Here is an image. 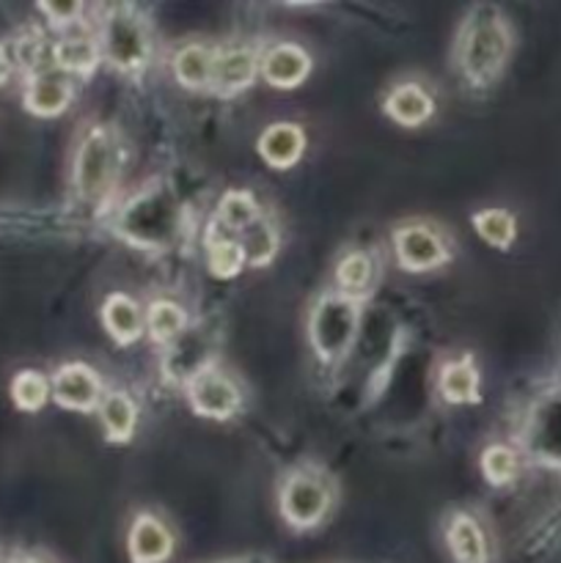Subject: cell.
<instances>
[{
    "label": "cell",
    "instance_id": "1",
    "mask_svg": "<svg viewBox=\"0 0 561 563\" xmlns=\"http://www.w3.org/2000/svg\"><path fill=\"white\" fill-rule=\"evenodd\" d=\"M512 49V33L493 5L471 11L457 36V64L473 86H487L504 71Z\"/></svg>",
    "mask_w": 561,
    "mask_h": 563
},
{
    "label": "cell",
    "instance_id": "2",
    "mask_svg": "<svg viewBox=\"0 0 561 563\" xmlns=\"http://www.w3.org/2000/svg\"><path fill=\"white\" fill-rule=\"evenodd\" d=\"M179 229V209L163 185L132 198L119 214V234L138 247H165Z\"/></svg>",
    "mask_w": 561,
    "mask_h": 563
},
{
    "label": "cell",
    "instance_id": "3",
    "mask_svg": "<svg viewBox=\"0 0 561 563\" xmlns=\"http://www.w3.org/2000/svg\"><path fill=\"white\" fill-rule=\"evenodd\" d=\"M121 168L119 137L108 126H94L80 141L75 157V187L86 201H102L113 190Z\"/></svg>",
    "mask_w": 561,
    "mask_h": 563
},
{
    "label": "cell",
    "instance_id": "4",
    "mask_svg": "<svg viewBox=\"0 0 561 563\" xmlns=\"http://www.w3.org/2000/svg\"><path fill=\"white\" fill-rule=\"evenodd\" d=\"M102 55L116 69H143L152 55L146 20L132 5H113L102 22Z\"/></svg>",
    "mask_w": 561,
    "mask_h": 563
},
{
    "label": "cell",
    "instance_id": "5",
    "mask_svg": "<svg viewBox=\"0 0 561 563\" xmlns=\"http://www.w3.org/2000/svg\"><path fill=\"white\" fill-rule=\"evenodd\" d=\"M358 330V306L344 295H330L317 302L308 322L311 344L322 361H336L350 350Z\"/></svg>",
    "mask_w": 561,
    "mask_h": 563
},
{
    "label": "cell",
    "instance_id": "6",
    "mask_svg": "<svg viewBox=\"0 0 561 563\" xmlns=\"http://www.w3.org/2000/svg\"><path fill=\"white\" fill-rule=\"evenodd\" d=\"M330 509L328 484L311 473H295L280 489V511L295 528H314L324 520Z\"/></svg>",
    "mask_w": 561,
    "mask_h": 563
},
{
    "label": "cell",
    "instance_id": "7",
    "mask_svg": "<svg viewBox=\"0 0 561 563\" xmlns=\"http://www.w3.org/2000/svg\"><path fill=\"white\" fill-rule=\"evenodd\" d=\"M190 405L204 418H231L240 407V390L226 374L204 368L190 379Z\"/></svg>",
    "mask_w": 561,
    "mask_h": 563
},
{
    "label": "cell",
    "instance_id": "8",
    "mask_svg": "<svg viewBox=\"0 0 561 563\" xmlns=\"http://www.w3.org/2000/svg\"><path fill=\"white\" fill-rule=\"evenodd\" d=\"M396 258L405 269H432L449 258L443 240L429 225H405L394 236Z\"/></svg>",
    "mask_w": 561,
    "mask_h": 563
},
{
    "label": "cell",
    "instance_id": "9",
    "mask_svg": "<svg viewBox=\"0 0 561 563\" xmlns=\"http://www.w3.org/2000/svg\"><path fill=\"white\" fill-rule=\"evenodd\" d=\"M53 396L69 410H94L102 401V383L97 372L82 363H69L53 379Z\"/></svg>",
    "mask_w": 561,
    "mask_h": 563
},
{
    "label": "cell",
    "instance_id": "10",
    "mask_svg": "<svg viewBox=\"0 0 561 563\" xmlns=\"http://www.w3.org/2000/svg\"><path fill=\"white\" fill-rule=\"evenodd\" d=\"M262 75L270 86L275 88H295L306 80L308 75V53L297 44H275L273 49H267L262 58Z\"/></svg>",
    "mask_w": 561,
    "mask_h": 563
},
{
    "label": "cell",
    "instance_id": "11",
    "mask_svg": "<svg viewBox=\"0 0 561 563\" xmlns=\"http://www.w3.org/2000/svg\"><path fill=\"white\" fill-rule=\"evenodd\" d=\"M258 71V60L253 49L234 47L223 49L215 55V71H212V88L220 93H234L242 91L253 82Z\"/></svg>",
    "mask_w": 561,
    "mask_h": 563
},
{
    "label": "cell",
    "instance_id": "12",
    "mask_svg": "<svg viewBox=\"0 0 561 563\" xmlns=\"http://www.w3.org/2000/svg\"><path fill=\"white\" fill-rule=\"evenodd\" d=\"M174 550L168 528L154 517L143 515L130 528V559L135 563H163Z\"/></svg>",
    "mask_w": 561,
    "mask_h": 563
},
{
    "label": "cell",
    "instance_id": "13",
    "mask_svg": "<svg viewBox=\"0 0 561 563\" xmlns=\"http://www.w3.org/2000/svg\"><path fill=\"white\" fill-rule=\"evenodd\" d=\"M72 99V86L58 71H38L25 91V108L36 115L64 113Z\"/></svg>",
    "mask_w": 561,
    "mask_h": 563
},
{
    "label": "cell",
    "instance_id": "14",
    "mask_svg": "<svg viewBox=\"0 0 561 563\" xmlns=\"http://www.w3.org/2000/svg\"><path fill=\"white\" fill-rule=\"evenodd\" d=\"M306 148V135L295 124H273L258 137V154L275 168H289L300 159Z\"/></svg>",
    "mask_w": 561,
    "mask_h": 563
},
{
    "label": "cell",
    "instance_id": "15",
    "mask_svg": "<svg viewBox=\"0 0 561 563\" xmlns=\"http://www.w3.org/2000/svg\"><path fill=\"white\" fill-rule=\"evenodd\" d=\"M435 102L421 86L416 82H405V86H396L391 91V97L385 99V113L394 121L405 126H418L432 115Z\"/></svg>",
    "mask_w": 561,
    "mask_h": 563
},
{
    "label": "cell",
    "instance_id": "16",
    "mask_svg": "<svg viewBox=\"0 0 561 563\" xmlns=\"http://www.w3.org/2000/svg\"><path fill=\"white\" fill-rule=\"evenodd\" d=\"M102 322L119 344H132L143 330L141 308L127 295H110L102 306Z\"/></svg>",
    "mask_w": 561,
    "mask_h": 563
},
{
    "label": "cell",
    "instance_id": "17",
    "mask_svg": "<svg viewBox=\"0 0 561 563\" xmlns=\"http://www.w3.org/2000/svg\"><path fill=\"white\" fill-rule=\"evenodd\" d=\"M215 55L218 53L204 47V44H187V47H182L174 58L176 80L187 88H212Z\"/></svg>",
    "mask_w": 561,
    "mask_h": 563
},
{
    "label": "cell",
    "instance_id": "18",
    "mask_svg": "<svg viewBox=\"0 0 561 563\" xmlns=\"http://www.w3.org/2000/svg\"><path fill=\"white\" fill-rule=\"evenodd\" d=\"M449 548L457 563H487V542L473 517L454 515L449 526Z\"/></svg>",
    "mask_w": 561,
    "mask_h": 563
},
{
    "label": "cell",
    "instance_id": "19",
    "mask_svg": "<svg viewBox=\"0 0 561 563\" xmlns=\"http://www.w3.org/2000/svg\"><path fill=\"white\" fill-rule=\"evenodd\" d=\"M438 388H440V394H443V399L451 401V405L476 401L479 399V372L473 368L471 357L443 366V372H440V379H438Z\"/></svg>",
    "mask_w": 561,
    "mask_h": 563
},
{
    "label": "cell",
    "instance_id": "20",
    "mask_svg": "<svg viewBox=\"0 0 561 563\" xmlns=\"http://www.w3.org/2000/svg\"><path fill=\"white\" fill-rule=\"evenodd\" d=\"M99 55H102V49L88 36H66L53 47V58L58 64V69L80 71V75L94 71Z\"/></svg>",
    "mask_w": 561,
    "mask_h": 563
},
{
    "label": "cell",
    "instance_id": "21",
    "mask_svg": "<svg viewBox=\"0 0 561 563\" xmlns=\"http://www.w3.org/2000/svg\"><path fill=\"white\" fill-rule=\"evenodd\" d=\"M102 427L108 432V438L113 443H124L132 438V429H135V405H132L130 396L124 394H110L102 399Z\"/></svg>",
    "mask_w": 561,
    "mask_h": 563
},
{
    "label": "cell",
    "instance_id": "22",
    "mask_svg": "<svg viewBox=\"0 0 561 563\" xmlns=\"http://www.w3.org/2000/svg\"><path fill=\"white\" fill-rule=\"evenodd\" d=\"M187 328V317L176 302L160 300L148 308V333L160 344H174Z\"/></svg>",
    "mask_w": 561,
    "mask_h": 563
},
{
    "label": "cell",
    "instance_id": "23",
    "mask_svg": "<svg viewBox=\"0 0 561 563\" xmlns=\"http://www.w3.org/2000/svg\"><path fill=\"white\" fill-rule=\"evenodd\" d=\"M218 218H220V223L229 225V229H234V231H240V234L262 220L258 218L256 201H253L251 192H245V190L226 192L223 201H220V207H218Z\"/></svg>",
    "mask_w": 561,
    "mask_h": 563
},
{
    "label": "cell",
    "instance_id": "24",
    "mask_svg": "<svg viewBox=\"0 0 561 563\" xmlns=\"http://www.w3.org/2000/svg\"><path fill=\"white\" fill-rule=\"evenodd\" d=\"M372 256H366V253H350V256L341 258L339 269H336V280H339L344 297L355 300V297L363 295V291L369 289V284H372Z\"/></svg>",
    "mask_w": 561,
    "mask_h": 563
},
{
    "label": "cell",
    "instance_id": "25",
    "mask_svg": "<svg viewBox=\"0 0 561 563\" xmlns=\"http://www.w3.org/2000/svg\"><path fill=\"white\" fill-rule=\"evenodd\" d=\"M245 247L242 242L229 240V236H215L209 240V267L218 278H231L242 269L245 264Z\"/></svg>",
    "mask_w": 561,
    "mask_h": 563
},
{
    "label": "cell",
    "instance_id": "26",
    "mask_svg": "<svg viewBox=\"0 0 561 563\" xmlns=\"http://www.w3.org/2000/svg\"><path fill=\"white\" fill-rule=\"evenodd\" d=\"M473 229L495 247H509V242L517 234L515 218L509 212H504V209H484V212H479L473 218Z\"/></svg>",
    "mask_w": 561,
    "mask_h": 563
},
{
    "label": "cell",
    "instance_id": "27",
    "mask_svg": "<svg viewBox=\"0 0 561 563\" xmlns=\"http://www.w3.org/2000/svg\"><path fill=\"white\" fill-rule=\"evenodd\" d=\"M47 394H50V385L38 372H20L14 377V383H11V396H14L20 410H28V412L38 410V407L47 401Z\"/></svg>",
    "mask_w": 561,
    "mask_h": 563
},
{
    "label": "cell",
    "instance_id": "28",
    "mask_svg": "<svg viewBox=\"0 0 561 563\" xmlns=\"http://www.w3.org/2000/svg\"><path fill=\"white\" fill-rule=\"evenodd\" d=\"M482 471L490 484L501 487L517 476V456L506 445H490L482 454Z\"/></svg>",
    "mask_w": 561,
    "mask_h": 563
},
{
    "label": "cell",
    "instance_id": "29",
    "mask_svg": "<svg viewBox=\"0 0 561 563\" xmlns=\"http://www.w3.org/2000/svg\"><path fill=\"white\" fill-rule=\"evenodd\" d=\"M242 236H245L242 247H245V256L251 258V264H264L267 258H273L275 231L270 229L264 220H258L256 225H251L248 231H242Z\"/></svg>",
    "mask_w": 561,
    "mask_h": 563
},
{
    "label": "cell",
    "instance_id": "30",
    "mask_svg": "<svg viewBox=\"0 0 561 563\" xmlns=\"http://www.w3.org/2000/svg\"><path fill=\"white\" fill-rule=\"evenodd\" d=\"M42 11L50 16V20L55 22V25H66L72 16L80 14V5H75V3H72V5H47V3H44Z\"/></svg>",
    "mask_w": 561,
    "mask_h": 563
},
{
    "label": "cell",
    "instance_id": "31",
    "mask_svg": "<svg viewBox=\"0 0 561 563\" xmlns=\"http://www.w3.org/2000/svg\"><path fill=\"white\" fill-rule=\"evenodd\" d=\"M11 75V60H9V53H6V47L0 44V82L9 80Z\"/></svg>",
    "mask_w": 561,
    "mask_h": 563
},
{
    "label": "cell",
    "instance_id": "32",
    "mask_svg": "<svg viewBox=\"0 0 561 563\" xmlns=\"http://www.w3.org/2000/svg\"><path fill=\"white\" fill-rule=\"evenodd\" d=\"M226 563H267L264 559H240V561H226Z\"/></svg>",
    "mask_w": 561,
    "mask_h": 563
},
{
    "label": "cell",
    "instance_id": "33",
    "mask_svg": "<svg viewBox=\"0 0 561 563\" xmlns=\"http://www.w3.org/2000/svg\"><path fill=\"white\" fill-rule=\"evenodd\" d=\"M14 563H44V561H38V559H20V561H14Z\"/></svg>",
    "mask_w": 561,
    "mask_h": 563
}]
</instances>
